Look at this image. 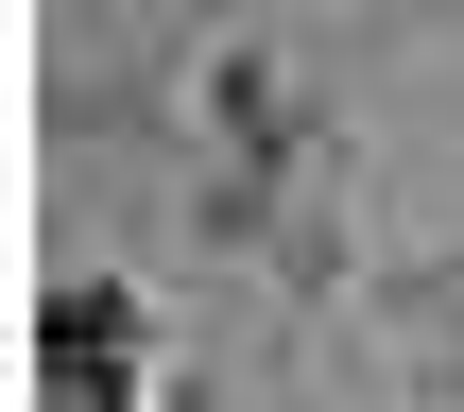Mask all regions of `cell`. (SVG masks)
<instances>
[{
	"instance_id": "6da1fadb",
	"label": "cell",
	"mask_w": 464,
	"mask_h": 412,
	"mask_svg": "<svg viewBox=\"0 0 464 412\" xmlns=\"http://www.w3.org/2000/svg\"><path fill=\"white\" fill-rule=\"evenodd\" d=\"M189 120H207V172H276V189H310V120H293V86H276L258 34H207V52H189Z\"/></svg>"
},
{
	"instance_id": "7a4b0ae2",
	"label": "cell",
	"mask_w": 464,
	"mask_h": 412,
	"mask_svg": "<svg viewBox=\"0 0 464 412\" xmlns=\"http://www.w3.org/2000/svg\"><path fill=\"white\" fill-rule=\"evenodd\" d=\"M138 344H155V310L121 275H69L52 292V378H138Z\"/></svg>"
}]
</instances>
